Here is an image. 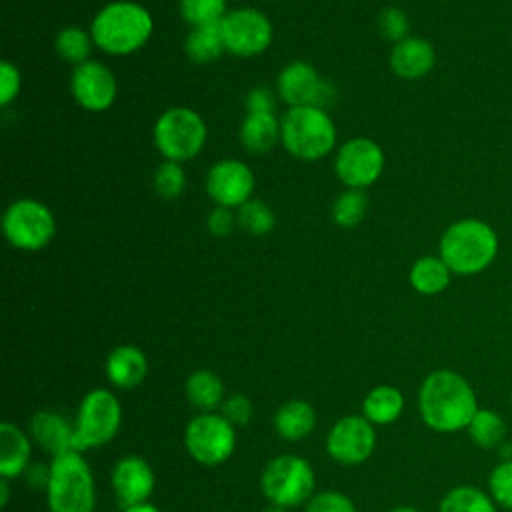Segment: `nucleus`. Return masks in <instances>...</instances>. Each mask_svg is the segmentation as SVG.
Masks as SVG:
<instances>
[{
  "label": "nucleus",
  "instance_id": "1a4fd4ad",
  "mask_svg": "<svg viewBox=\"0 0 512 512\" xmlns=\"http://www.w3.org/2000/svg\"><path fill=\"white\" fill-rule=\"evenodd\" d=\"M6 240L24 252H36L50 244L56 234V220L50 208L32 198L12 202L2 218Z\"/></svg>",
  "mask_w": 512,
  "mask_h": 512
},
{
  "label": "nucleus",
  "instance_id": "2eb2a0df",
  "mask_svg": "<svg viewBox=\"0 0 512 512\" xmlns=\"http://www.w3.org/2000/svg\"><path fill=\"white\" fill-rule=\"evenodd\" d=\"M70 92L84 110L104 112L114 104L118 86L108 66L88 60L74 68L70 78Z\"/></svg>",
  "mask_w": 512,
  "mask_h": 512
},
{
  "label": "nucleus",
  "instance_id": "79ce46f5",
  "mask_svg": "<svg viewBox=\"0 0 512 512\" xmlns=\"http://www.w3.org/2000/svg\"><path fill=\"white\" fill-rule=\"evenodd\" d=\"M8 498H10L8 478H4V476H2V480H0V506H6V504H8Z\"/></svg>",
  "mask_w": 512,
  "mask_h": 512
},
{
  "label": "nucleus",
  "instance_id": "39448f33",
  "mask_svg": "<svg viewBox=\"0 0 512 512\" xmlns=\"http://www.w3.org/2000/svg\"><path fill=\"white\" fill-rule=\"evenodd\" d=\"M280 140L294 158L312 162L332 152L336 126L318 106H292L280 120Z\"/></svg>",
  "mask_w": 512,
  "mask_h": 512
},
{
  "label": "nucleus",
  "instance_id": "4c0bfd02",
  "mask_svg": "<svg viewBox=\"0 0 512 512\" xmlns=\"http://www.w3.org/2000/svg\"><path fill=\"white\" fill-rule=\"evenodd\" d=\"M254 412V406L248 396L244 394H232L222 402V416L232 424V426H244L250 422Z\"/></svg>",
  "mask_w": 512,
  "mask_h": 512
},
{
  "label": "nucleus",
  "instance_id": "9b49d317",
  "mask_svg": "<svg viewBox=\"0 0 512 512\" xmlns=\"http://www.w3.org/2000/svg\"><path fill=\"white\" fill-rule=\"evenodd\" d=\"M224 46L234 56H256L272 42V24L256 8H236L220 22Z\"/></svg>",
  "mask_w": 512,
  "mask_h": 512
},
{
  "label": "nucleus",
  "instance_id": "a19ab883",
  "mask_svg": "<svg viewBox=\"0 0 512 512\" xmlns=\"http://www.w3.org/2000/svg\"><path fill=\"white\" fill-rule=\"evenodd\" d=\"M276 96L268 86L252 88L246 96V110L248 112H274Z\"/></svg>",
  "mask_w": 512,
  "mask_h": 512
},
{
  "label": "nucleus",
  "instance_id": "c03bdc74",
  "mask_svg": "<svg viewBox=\"0 0 512 512\" xmlns=\"http://www.w3.org/2000/svg\"><path fill=\"white\" fill-rule=\"evenodd\" d=\"M388 512H420L418 508H412V506H396V508H392V510H388Z\"/></svg>",
  "mask_w": 512,
  "mask_h": 512
},
{
  "label": "nucleus",
  "instance_id": "a211bd4d",
  "mask_svg": "<svg viewBox=\"0 0 512 512\" xmlns=\"http://www.w3.org/2000/svg\"><path fill=\"white\" fill-rule=\"evenodd\" d=\"M436 64L434 46L418 36H408L392 46L390 68L396 76L406 80L424 78Z\"/></svg>",
  "mask_w": 512,
  "mask_h": 512
},
{
  "label": "nucleus",
  "instance_id": "c9c22d12",
  "mask_svg": "<svg viewBox=\"0 0 512 512\" xmlns=\"http://www.w3.org/2000/svg\"><path fill=\"white\" fill-rule=\"evenodd\" d=\"M378 32L382 38L394 44L408 38V16L404 14V10L396 6L382 10L378 16Z\"/></svg>",
  "mask_w": 512,
  "mask_h": 512
},
{
  "label": "nucleus",
  "instance_id": "aec40b11",
  "mask_svg": "<svg viewBox=\"0 0 512 512\" xmlns=\"http://www.w3.org/2000/svg\"><path fill=\"white\" fill-rule=\"evenodd\" d=\"M34 440L54 456L74 450V426H70L58 412L40 410L30 420Z\"/></svg>",
  "mask_w": 512,
  "mask_h": 512
},
{
  "label": "nucleus",
  "instance_id": "6e6552de",
  "mask_svg": "<svg viewBox=\"0 0 512 512\" xmlns=\"http://www.w3.org/2000/svg\"><path fill=\"white\" fill-rule=\"evenodd\" d=\"M122 408L118 398L106 388L90 390L78 408L74 426V450L82 452L92 446L110 442L120 428Z\"/></svg>",
  "mask_w": 512,
  "mask_h": 512
},
{
  "label": "nucleus",
  "instance_id": "bb28decb",
  "mask_svg": "<svg viewBox=\"0 0 512 512\" xmlns=\"http://www.w3.org/2000/svg\"><path fill=\"white\" fill-rule=\"evenodd\" d=\"M466 430L470 440L482 450L500 448L506 442V422L490 408H478Z\"/></svg>",
  "mask_w": 512,
  "mask_h": 512
},
{
  "label": "nucleus",
  "instance_id": "423d86ee",
  "mask_svg": "<svg viewBox=\"0 0 512 512\" xmlns=\"http://www.w3.org/2000/svg\"><path fill=\"white\" fill-rule=\"evenodd\" d=\"M156 150L172 162H184L200 154L206 142V124L192 108L176 106L160 114L152 130Z\"/></svg>",
  "mask_w": 512,
  "mask_h": 512
},
{
  "label": "nucleus",
  "instance_id": "2f4dec72",
  "mask_svg": "<svg viewBox=\"0 0 512 512\" xmlns=\"http://www.w3.org/2000/svg\"><path fill=\"white\" fill-rule=\"evenodd\" d=\"M368 208V198L364 190L348 188L342 192L332 206V220L342 228H352L362 222Z\"/></svg>",
  "mask_w": 512,
  "mask_h": 512
},
{
  "label": "nucleus",
  "instance_id": "cd10ccee",
  "mask_svg": "<svg viewBox=\"0 0 512 512\" xmlns=\"http://www.w3.org/2000/svg\"><path fill=\"white\" fill-rule=\"evenodd\" d=\"M186 398L192 406L202 410H212L222 402L224 384L210 370H196L186 380Z\"/></svg>",
  "mask_w": 512,
  "mask_h": 512
},
{
  "label": "nucleus",
  "instance_id": "ddd939ff",
  "mask_svg": "<svg viewBox=\"0 0 512 512\" xmlns=\"http://www.w3.org/2000/svg\"><path fill=\"white\" fill-rule=\"evenodd\" d=\"M280 98L292 106H318L326 110V106L334 98V86L322 80L316 68L308 62L296 60L284 66L278 74L276 82Z\"/></svg>",
  "mask_w": 512,
  "mask_h": 512
},
{
  "label": "nucleus",
  "instance_id": "ea45409f",
  "mask_svg": "<svg viewBox=\"0 0 512 512\" xmlns=\"http://www.w3.org/2000/svg\"><path fill=\"white\" fill-rule=\"evenodd\" d=\"M236 222H238V218H236V214L232 212V208L216 206V208L210 212V216H208V220H206V226H208L210 234H214V236H228V234L234 230Z\"/></svg>",
  "mask_w": 512,
  "mask_h": 512
},
{
  "label": "nucleus",
  "instance_id": "dca6fc26",
  "mask_svg": "<svg viewBox=\"0 0 512 512\" xmlns=\"http://www.w3.org/2000/svg\"><path fill=\"white\" fill-rule=\"evenodd\" d=\"M206 190L218 206L240 208L252 198L254 174L240 160H220L206 176Z\"/></svg>",
  "mask_w": 512,
  "mask_h": 512
},
{
  "label": "nucleus",
  "instance_id": "412c9836",
  "mask_svg": "<svg viewBox=\"0 0 512 512\" xmlns=\"http://www.w3.org/2000/svg\"><path fill=\"white\" fill-rule=\"evenodd\" d=\"M30 438L12 422L0 424V474L12 478L22 474L30 464Z\"/></svg>",
  "mask_w": 512,
  "mask_h": 512
},
{
  "label": "nucleus",
  "instance_id": "4468645a",
  "mask_svg": "<svg viewBox=\"0 0 512 512\" xmlns=\"http://www.w3.org/2000/svg\"><path fill=\"white\" fill-rule=\"evenodd\" d=\"M376 446V434L372 422L364 416L340 418L326 436L328 454L346 466L362 464Z\"/></svg>",
  "mask_w": 512,
  "mask_h": 512
},
{
  "label": "nucleus",
  "instance_id": "393cba45",
  "mask_svg": "<svg viewBox=\"0 0 512 512\" xmlns=\"http://www.w3.org/2000/svg\"><path fill=\"white\" fill-rule=\"evenodd\" d=\"M404 410V396L396 386L380 384L362 402V416L372 424H392Z\"/></svg>",
  "mask_w": 512,
  "mask_h": 512
},
{
  "label": "nucleus",
  "instance_id": "b1692460",
  "mask_svg": "<svg viewBox=\"0 0 512 512\" xmlns=\"http://www.w3.org/2000/svg\"><path fill=\"white\" fill-rule=\"evenodd\" d=\"M452 278V270L440 256H422L418 258L408 274L410 286L424 296L440 294L448 288Z\"/></svg>",
  "mask_w": 512,
  "mask_h": 512
},
{
  "label": "nucleus",
  "instance_id": "5701e85b",
  "mask_svg": "<svg viewBox=\"0 0 512 512\" xmlns=\"http://www.w3.org/2000/svg\"><path fill=\"white\" fill-rule=\"evenodd\" d=\"M316 426V412L306 400H288L274 414L276 432L290 442L306 438Z\"/></svg>",
  "mask_w": 512,
  "mask_h": 512
},
{
  "label": "nucleus",
  "instance_id": "f8f14e48",
  "mask_svg": "<svg viewBox=\"0 0 512 512\" xmlns=\"http://www.w3.org/2000/svg\"><path fill=\"white\" fill-rule=\"evenodd\" d=\"M384 170V152L370 138H352L344 142L334 160V172L348 188L364 190L374 184Z\"/></svg>",
  "mask_w": 512,
  "mask_h": 512
},
{
  "label": "nucleus",
  "instance_id": "7c9ffc66",
  "mask_svg": "<svg viewBox=\"0 0 512 512\" xmlns=\"http://www.w3.org/2000/svg\"><path fill=\"white\" fill-rule=\"evenodd\" d=\"M236 218L240 228L250 236H266L276 224V216L272 208L266 202L256 198H250L246 204H242L238 208Z\"/></svg>",
  "mask_w": 512,
  "mask_h": 512
},
{
  "label": "nucleus",
  "instance_id": "20e7f679",
  "mask_svg": "<svg viewBox=\"0 0 512 512\" xmlns=\"http://www.w3.org/2000/svg\"><path fill=\"white\" fill-rule=\"evenodd\" d=\"M46 492L50 512H94V478L80 452L70 450L54 456L46 478Z\"/></svg>",
  "mask_w": 512,
  "mask_h": 512
},
{
  "label": "nucleus",
  "instance_id": "7ed1b4c3",
  "mask_svg": "<svg viewBox=\"0 0 512 512\" xmlns=\"http://www.w3.org/2000/svg\"><path fill=\"white\" fill-rule=\"evenodd\" d=\"M152 28V16L142 4L116 0L100 8L92 20L90 34L100 50L112 56H126L148 42Z\"/></svg>",
  "mask_w": 512,
  "mask_h": 512
},
{
  "label": "nucleus",
  "instance_id": "0eeeda50",
  "mask_svg": "<svg viewBox=\"0 0 512 512\" xmlns=\"http://www.w3.org/2000/svg\"><path fill=\"white\" fill-rule=\"evenodd\" d=\"M314 470L308 460L282 454L272 458L260 476L264 496L282 508H292L308 502L314 496Z\"/></svg>",
  "mask_w": 512,
  "mask_h": 512
},
{
  "label": "nucleus",
  "instance_id": "9d476101",
  "mask_svg": "<svg viewBox=\"0 0 512 512\" xmlns=\"http://www.w3.org/2000/svg\"><path fill=\"white\" fill-rule=\"evenodd\" d=\"M184 446L198 464L218 466L232 456L236 432L222 414H200L188 422Z\"/></svg>",
  "mask_w": 512,
  "mask_h": 512
},
{
  "label": "nucleus",
  "instance_id": "49530a36",
  "mask_svg": "<svg viewBox=\"0 0 512 512\" xmlns=\"http://www.w3.org/2000/svg\"><path fill=\"white\" fill-rule=\"evenodd\" d=\"M510 408H512V396H510Z\"/></svg>",
  "mask_w": 512,
  "mask_h": 512
},
{
  "label": "nucleus",
  "instance_id": "e433bc0d",
  "mask_svg": "<svg viewBox=\"0 0 512 512\" xmlns=\"http://www.w3.org/2000/svg\"><path fill=\"white\" fill-rule=\"evenodd\" d=\"M306 512H356L354 502L336 490H326L314 494L306 502Z\"/></svg>",
  "mask_w": 512,
  "mask_h": 512
},
{
  "label": "nucleus",
  "instance_id": "473e14b6",
  "mask_svg": "<svg viewBox=\"0 0 512 512\" xmlns=\"http://www.w3.org/2000/svg\"><path fill=\"white\" fill-rule=\"evenodd\" d=\"M180 14L192 28L220 24L226 16V0H180Z\"/></svg>",
  "mask_w": 512,
  "mask_h": 512
},
{
  "label": "nucleus",
  "instance_id": "f704fd0d",
  "mask_svg": "<svg viewBox=\"0 0 512 512\" xmlns=\"http://www.w3.org/2000/svg\"><path fill=\"white\" fill-rule=\"evenodd\" d=\"M488 492L498 506L512 510V460H502L492 468L488 476Z\"/></svg>",
  "mask_w": 512,
  "mask_h": 512
},
{
  "label": "nucleus",
  "instance_id": "6ab92c4d",
  "mask_svg": "<svg viewBox=\"0 0 512 512\" xmlns=\"http://www.w3.org/2000/svg\"><path fill=\"white\" fill-rule=\"evenodd\" d=\"M148 372V360L138 346L122 344L114 348L106 358V376L116 388H136L142 384Z\"/></svg>",
  "mask_w": 512,
  "mask_h": 512
},
{
  "label": "nucleus",
  "instance_id": "4be33fe9",
  "mask_svg": "<svg viewBox=\"0 0 512 512\" xmlns=\"http://www.w3.org/2000/svg\"><path fill=\"white\" fill-rule=\"evenodd\" d=\"M280 140V120L274 112H248L240 124V142L252 154H266Z\"/></svg>",
  "mask_w": 512,
  "mask_h": 512
},
{
  "label": "nucleus",
  "instance_id": "f03ea898",
  "mask_svg": "<svg viewBox=\"0 0 512 512\" xmlns=\"http://www.w3.org/2000/svg\"><path fill=\"white\" fill-rule=\"evenodd\" d=\"M438 250L452 274H480L498 256V234L484 220L462 218L444 230Z\"/></svg>",
  "mask_w": 512,
  "mask_h": 512
},
{
  "label": "nucleus",
  "instance_id": "a878e982",
  "mask_svg": "<svg viewBox=\"0 0 512 512\" xmlns=\"http://www.w3.org/2000/svg\"><path fill=\"white\" fill-rule=\"evenodd\" d=\"M226 50L220 24H208V26H196L190 28L184 40V52L186 56L196 64H208L222 56Z\"/></svg>",
  "mask_w": 512,
  "mask_h": 512
},
{
  "label": "nucleus",
  "instance_id": "c756f323",
  "mask_svg": "<svg viewBox=\"0 0 512 512\" xmlns=\"http://www.w3.org/2000/svg\"><path fill=\"white\" fill-rule=\"evenodd\" d=\"M92 34L84 32L82 28L78 26H68L64 30L58 32L56 36V52L62 60L66 62H72V64H84L88 62V56H90V50H92Z\"/></svg>",
  "mask_w": 512,
  "mask_h": 512
},
{
  "label": "nucleus",
  "instance_id": "f257e3e1",
  "mask_svg": "<svg viewBox=\"0 0 512 512\" xmlns=\"http://www.w3.org/2000/svg\"><path fill=\"white\" fill-rule=\"evenodd\" d=\"M418 410L424 424L434 432H458L468 428L478 412L476 392L454 370L430 372L418 390Z\"/></svg>",
  "mask_w": 512,
  "mask_h": 512
},
{
  "label": "nucleus",
  "instance_id": "72a5a7b5",
  "mask_svg": "<svg viewBox=\"0 0 512 512\" xmlns=\"http://www.w3.org/2000/svg\"><path fill=\"white\" fill-rule=\"evenodd\" d=\"M152 184H154V190L158 196H162L164 200H174L182 194V190L186 186L184 168L180 166V162L166 160L164 164H160L156 168Z\"/></svg>",
  "mask_w": 512,
  "mask_h": 512
},
{
  "label": "nucleus",
  "instance_id": "f3484780",
  "mask_svg": "<svg viewBox=\"0 0 512 512\" xmlns=\"http://www.w3.org/2000/svg\"><path fill=\"white\" fill-rule=\"evenodd\" d=\"M112 488L124 508L144 504L154 490V472L144 458L124 456L112 470Z\"/></svg>",
  "mask_w": 512,
  "mask_h": 512
},
{
  "label": "nucleus",
  "instance_id": "c85d7f7f",
  "mask_svg": "<svg viewBox=\"0 0 512 512\" xmlns=\"http://www.w3.org/2000/svg\"><path fill=\"white\" fill-rule=\"evenodd\" d=\"M438 512H496V502L476 486H456L442 496Z\"/></svg>",
  "mask_w": 512,
  "mask_h": 512
},
{
  "label": "nucleus",
  "instance_id": "58836bf2",
  "mask_svg": "<svg viewBox=\"0 0 512 512\" xmlns=\"http://www.w3.org/2000/svg\"><path fill=\"white\" fill-rule=\"evenodd\" d=\"M20 84L22 80H20L18 68L12 62L4 60L0 64V104L2 106H8L18 96Z\"/></svg>",
  "mask_w": 512,
  "mask_h": 512
},
{
  "label": "nucleus",
  "instance_id": "37998d69",
  "mask_svg": "<svg viewBox=\"0 0 512 512\" xmlns=\"http://www.w3.org/2000/svg\"><path fill=\"white\" fill-rule=\"evenodd\" d=\"M124 512H162V510H158L156 506H152V504H148V502H144V504H136V506H128V508H124Z\"/></svg>",
  "mask_w": 512,
  "mask_h": 512
},
{
  "label": "nucleus",
  "instance_id": "a18cd8bd",
  "mask_svg": "<svg viewBox=\"0 0 512 512\" xmlns=\"http://www.w3.org/2000/svg\"><path fill=\"white\" fill-rule=\"evenodd\" d=\"M262 512H288V510H286V508H282V506H276V504H272V506L264 508Z\"/></svg>",
  "mask_w": 512,
  "mask_h": 512
}]
</instances>
